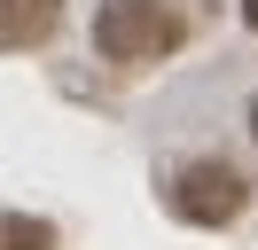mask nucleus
Returning a JSON list of instances; mask_svg holds the SVG:
<instances>
[{
	"label": "nucleus",
	"instance_id": "obj_1",
	"mask_svg": "<svg viewBox=\"0 0 258 250\" xmlns=\"http://www.w3.org/2000/svg\"><path fill=\"white\" fill-rule=\"evenodd\" d=\"M94 47H102L110 62H157V55L180 47V16L164 8V0H102Z\"/></svg>",
	"mask_w": 258,
	"mask_h": 250
},
{
	"label": "nucleus",
	"instance_id": "obj_4",
	"mask_svg": "<svg viewBox=\"0 0 258 250\" xmlns=\"http://www.w3.org/2000/svg\"><path fill=\"white\" fill-rule=\"evenodd\" d=\"M0 234H8V250H55V227H47V219H24V211H8Z\"/></svg>",
	"mask_w": 258,
	"mask_h": 250
},
{
	"label": "nucleus",
	"instance_id": "obj_2",
	"mask_svg": "<svg viewBox=\"0 0 258 250\" xmlns=\"http://www.w3.org/2000/svg\"><path fill=\"white\" fill-rule=\"evenodd\" d=\"M242 203H250V180L227 156H188L172 172V211L196 227H227V219H242Z\"/></svg>",
	"mask_w": 258,
	"mask_h": 250
},
{
	"label": "nucleus",
	"instance_id": "obj_3",
	"mask_svg": "<svg viewBox=\"0 0 258 250\" xmlns=\"http://www.w3.org/2000/svg\"><path fill=\"white\" fill-rule=\"evenodd\" d=\"M55 16H63L55 0H8V8H0V39L24 55V47H39V39L55 31Z\"/></svg>",
	"mask_w": 258,
	"mask_h": 250
},
{
	"label": "nucleus",
	"instance_id": "obj_6",
	"mask_svg": "<svg viewBox=\"0 0 258 250\" xmlns=\"http://www.w3.org/2000/svg\"><path fill=\"white\" fill-rule=\"evenodd\" d=\"M250 133H258V102H250Z\"/></svg>",
	"mask_w": 258,
	"mask_h": 250
},
{
	"label": "nucleus",
	"instance_id": "obj_5",
	"mask_svg": "<svg viewBox=\"0 0 258 250\" xmlns=\"http://www.w3.org/2000/svg\"><path fill=\"white\" fill-rule=\"evenodd\" d=\"M242 24H250V31H258V0H242Z\"/></svg>",
	"mask_w": 258,
	"mask_h": 250
}]
</instances>
